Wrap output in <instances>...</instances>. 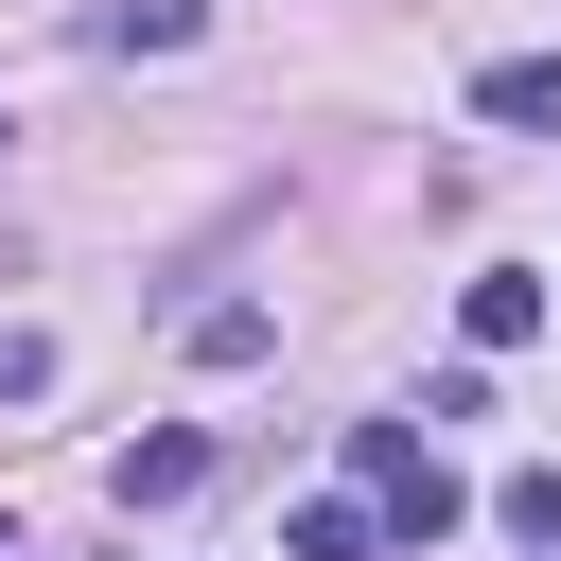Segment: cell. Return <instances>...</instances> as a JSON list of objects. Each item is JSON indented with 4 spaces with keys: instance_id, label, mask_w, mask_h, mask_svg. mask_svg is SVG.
I'll list each match as a JSON object with an SVG mask.
<instances>
[{
    "instance_id": "1",
    "label": "cell",
    "mask_w": 561,
    "mask_h": 561,
    "mask_svg": "<svg viewBox=\"0 0 561 561\" xmlns=\"http://www.w3.org/2000/svg\"><path fill=\"white\" fill-rule=\"evenodd\" d=\"M351 473L386 491V526H403V543H438V526H456V473H438L403 421H351Z\"/></svg>"
},
{
    "instance_id": "2",
    "label": "cell",
    "mask_w": 561,
    "mask_h": 561,
    "mask_svg": "<svg viewBox=\"0 0 561 561\" xmlns=\"http://www.w3.org/2000/svg\"><path fill=\"white\" fill-rule=\"evenodd\" d=\"M105 491H123V508H175V491H210V421H158V438H123V456H105Z\"/></svg>"
},
{
    "instance_id": "3",
    "label": "cell",
    "mask_w": 561,
    "mask_h": 561,
    "mask_svg": "<svg viewBox=\"0 0 561 561\" xmlns=\"http://www.w3.org/2000/svg\"><path fill=\"white\" fill-rule=\"evenodd\" d=\"M368 543H386V526H368L351 491H316V508H280V561H368Z\"/></svg>"
},
{
    "instance_id": "4",
    "label": "cell",
    "mask_w": 561,
    "mask_h": 561,
    "mask_svg": "<svg viewBox=\"0 0 561 561\" xmlns=\"http://www.w3.org/2000/svg\"><path fill=\"white\" fill-rule=\"evenodd\" d=\"M88 53H193V0H88Z\"/></svg>"
},
{
    "instance_id": "5",
    "label": "cell",
    "mask_w": 561,
    "mask_h": 561,
    "mask_svg": "<svg viewBox=\"0 0 561 561\" xmlns=\"http://www.w3.org/2000/svg\"><path fill=\"white\" fill-rule=\"evenodd\" d=\"M473 105H491V123H561V53H508V70H473Z\"/></svg>"
},
{
    "instance_id": "6",
    "label": "cell",
    "mask_w": 561,
    "mask_h": 561,
    "mask_svg": "<svg viewBox=\"0 0 561 561\" xmlns=\"http://www.w3.org/2000/svg\"><path fill=\"white\" fill-rule=\"evenodd\" d=\"M456 316H473V351H526V333H543V280H473Z\"/></svg>"
},
{
    "instance_id": "7",
    "label": "cell",
    "mask_w": 561,
    "mask_h": 561,
    "mask_svg": "<svg viewBox=\"0 0 561 561\" xmlns=\"http://www.w3.org/2000/svg\"><path fill=\"white\" fill-rule=\"evenodd\" d=\"M491 526H508V543H543V561H561V456H543V473H508V491H491Z\"/></svg>"
},
{
    "instance_id": "8",
    "label": "cell",
    "mask_w": 561,
    "mask_h": 561,
    "mask_svg": "<svg viewBox=\"0 0 561 561\" xmlns=\"http://www.w3.org/2000/svg\"><path fill=\"white\" fill-rule=\"evenodd\" d=\"M193 368H263V298H210L193 316Z\"/></svg>"
},
{
    "instance_id": "9",
    "label": "cell",
    "mask_w": 561,
    "mask_h": 561,
    "mask_svg": "<svg viewBox=\"0 0 561 561\" xmlns=\"http://www.w3.org/2000/svg\"><path fill=\"white\" fill-rule=\"evenodd\" d=\"M0 403H53V333H0Z\"/></svg>"
}]
</instances>
